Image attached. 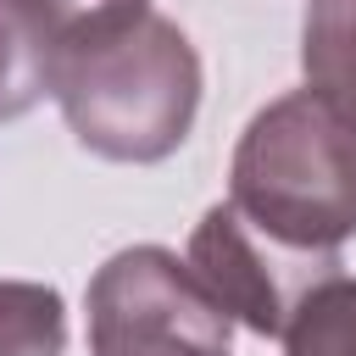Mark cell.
Instances as JSON below:
<instances>
[{
    "mask_svg": "<svg viewBox=\"0 0 356 356\" xmlns=\"http://www.w3.org/2000/svg\"><path fill=\"white\" fill-rule=\"evenodd\" d=\"M50 95L89 156L150 167L167 161L195 128L200 56L172 17L139 11L72 44L56 67Z\"/></svg>",
    "mask_w": 356,
    "mask_h": 356,
    "instance_id": "6da1fadb",
    "label": "cell"
},
{
    "mask_svg": "<svg viewBox=\"0 0 356 356\" xmlns=\"http://www.w3.org/2000/svg\"><path fill=\"white\" fill-rule=\"evenodd\" d=\"M228 206L273 245L339 261L356 234V167L312 89H289L245 122L228 161Z\"/></svg>",
    "mask_w": 356,
    "mask_h": 356,
    "instance_id": "7a4b0ae2",
    "label": "cell"
},
{
    "mask_svg": "<svg viewBox=\"0 0 356 356\" xmlns=\"http://www.w3.org/2000/svg\"><path fill=\"white\" fill-rule=\"evenodd\" d=\"M95 356H234V317L195 284L178 250L128 245L89 278Z\"/></svg>",
    "mask_w": 356,
    "mask_h": 356,
    "instance_id": "3957f363",
    "label": "cell"
},
{
    "mask_svg": "<svg viewBox=\"0 0 356 356\" xmlns=\"http://www.w3.org/2000/svg\"><path fill=\"white\" fill-rule=\"evenodd\" d=\"M184 267L195 273V284L250 334L261 339H278L295 300L334 278L339 261H312V256H295L284 245H273L267 234H256L228 200L211 206L195 234H189V250H184Z\"/></svg>",
    "mask_w": 356,
    "mask_h": 356,
    "instance_id": "277c9868",
    "label": "cell"
},
{
    "mask_svg": "<svg viewBox=\"0 0 356 356\" xmlns=\"http://www.w3.org/2000/svg\"><path fill=\"white\" fill-rule=\"evenodd\" d=\"M306 89L328 106L345 156L356 167V0H312L300 28Z\"/></svg>",
    "mask_w": 356,
    "mask_h": 356,
    "instance_id": "5b68a950",
    "label": "cell"
},
{
    "mask_svg": "<svg viewBox=\"0 0 356 356\" xmlns=\"http://www.w3.org/2000/svg\"><path fill=\"white\" fill-rule=\"evenodd\" d=\"M61 44L33 0H0V122L33 111L56 83Z\"/></svg>",
    "mask_w": 356,
    "mask_h": 356,
    "instance_id": "8992f818",
    "label": "cell"
},
{
    "mask_svg": "<svg viewBox=\"0 0 356 356\" xmlns=\"http://www.w3.org/2000/svg\"><path fill=\"white\" fill-rule=\"evenodd\" d=\"M284 356H356V278L334 273L312 284L289 323H284Z\"/></svg>",
    "mask_w": 356,
    "mask_h": 356,
    "instance_id": "52a82bcc",
    "label": "cell"
},
{
    "mask_svg": "<svg viewBox=\"0 0 356 356\" xmlns=\"http://www.w3.org/2000/svg\"><path fill=\"white\" fill-rule=\"evenodd\" d=\"M67 300L56 284L0 278V356H61Z\"/></svg>",
    "mask_w": 356,
    "mask_h": 356,
    "instance_id": "ba28073f",
    "label": "cell"
}]
</instances>
